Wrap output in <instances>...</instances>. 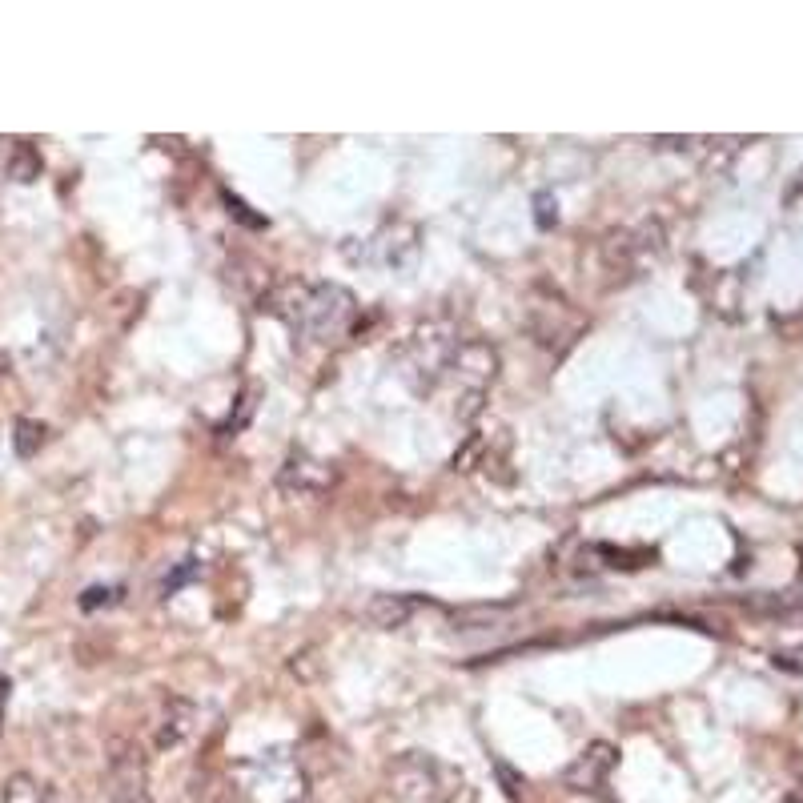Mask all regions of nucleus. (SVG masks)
<instances>
[{
    "label": "nucleus",
    "instance_id": "obj_1",
    "mask_svg": "<svg viewBox=\"0 0 803 803\" xmlns=\"http://www.w3.org/2000/svg\"><path fill=\"white\" fill-rule=\"evenodd\" d=\"M261 310L278 314L310 342H334L354 326V294L338 282H282L261 294Z\"/></svg>",
    "mask_w": 803,
    "mask_h": 803
},
{
    "label": "nucleus",
    "instance_id": "obj_2",
    "mask_svg": "<svg viewBox=\"0 0 803 803\" xmlns=\"http://www.w3.org/2000/svg\"><path fill=\"white\" fill-rule=\"evenodd\" d=\"M386 791L398 803H450L462 791V771L430 751H402L386 767Z\"/></svg>",
    "mask_w": 803,
    "mask_h": 803
},
{
    "label": "nucleus",
    "instance_id": "obj_3",
    "mask_svg": "<svg viewBox=\"0 0 803 803\" xmlns=\"http://www.w3.org/2000/svg\"><path fill=\"white\" fill-rule=\"evenodd\" d=\"M667 253V229L659 217L635 225V229H623V233H611L603 241V265L611 282H631V278H643L651 265H659Z\"/></svg>",
    "mask_w": 803,
    "mask_h": 803
},
{
    "label": "nucleus",
    "instance_id": "obj_4",
    "mask_svg": "<svg viewBox=\"0 0 803 803\" xmlns=\"http://www.w3.org/2000/svg\"><path fill=\"white\" fill-rule=\"evenodd\" d=\"M458 346H462V338L450 322H426L422 330H414V338L402 350V366H406V378L414 382V390H434L450 374Z\"/></svg>",
    "mask_w": 803,
    "mask_h": 803
},
{
    "label": "nucleus",
    "instance_id": "obj_5",
    "mask_svg": "<svg viewBox=\"0 0 803 803\" xmlns=\"http://www.w3.org/2000/svg\"><path fill=\"white\" fill-rule=\"evenodd\" d=\"M522 322H526V334L543 350H551L555 358H563L587 330V318L559 294H530Z\"/></svg>",
    "mask_w": 803,
    "mask_h": 803
},
{
    "label": "nucleus",
    "instance_id": "obj_6",
    "mask_svg": "<svg viewBox=\"0 0 803 803\" xmlns=\"http://www.w3.org/2000/svg\"><path fill=\"white\" fill-rule=\"evenodd\" d=\"M498 374V354L486 346V342H462L454 362H450V374L458 382V398H454V414L462 422H474L482 414V402H486V390Z\"/></svg>",
    "mask_w": 803,
    "mask_h": 803
},
{
    "label": "nucleus",
    "instance_id": "obj_7",
    "mask_svg": "<svg viewBox=\"0 0 803 803\" xmlns=\"http://www.w3.org/2000/svg\"><path fill=\"white\" fill-rule=\"evenodd\" d=\"M109 803H153L149 763L133 739H113L109 747Z\"/></svg>",
    "mask_w": 803,
    "mask_h": 803
},
{
    "label": "nucleus",
    "instance_id": "obj_8",
    "mask_svg": "<svg viewBox=\"0 0 803 803\" xmlns=\"http://www.w3.org/2000/svg\"><path fill=\"white\" fill-rule=\"evenodd\" d=\"M334 466L314 458L310 450H290L286 462L278 466V490L290 498H318L334 486Z\"/></svg>",
    "mask_w": 803,
    "mask_h": 803
},
{
    "label": "nucleus",
    "instance_id": "obj_9",
    "mask_svg": "<svg viewBox=\"0 0 803 803\" xmlns=\"http://www.w3.org/2000/svg\"><path fill=\"white\" fill-rule=\"evenodd\" d=\"M615 763H619V751L599 739V743H591V747L563 771V783H567L571 791H599V787L607 783V775L615 771Z\"/></svg>",
    "mask_w": 803,
    "mask_h": 803
},
{
    "label": "nucleus",
    "instance_id": "obj_10",
    "mask_svg": "<svg viewBox=\"0 0 803 803\" xmlns=\"http://www.w3.org/2000/svg\"><path fill=\"white\" fill-rule=\"evenodd\" d=\"M193 719H197V707L189 699H181V695H169L165 707H161V719H157V747L161 751L177 747L193 731Z\"/></svg>",
    "mask_w": 803,
    "mask_h": 803
},
{
    "label": "nucleus",
    "instance_id": "obj_11",
    "mask_svg": "<svg viewBox=\"0 0 803 803\" xmlns=\"http://www.w3.org/2000/svg\"><path fill=\"white\" fill-rule=\"evenodd\" d=\"M414 615V599L410 595H374L366 607H362V619L378 631H398L406 627Z\"/></svg>",
    "mask_w": 803,
    "mask_h": 803
},
{
    "label": "nucleus",
    "instance_id": "obj_12",
    "mask_svg": "<svg viewBox=\"0 0 803 803\" xmlns=\"http://www.w3.org/2000/svg\"><path fill=\"white\" fill-rule=\"evenodd\" d=\"M0 799L5 803H69L57 787H49V783H41L37 775H29V771H17V775H9L5 779V787H0Z\"/></svg>",
    "mask_w": 803,
    "mask_h": 803
},
{
    "label": "nucleus",
    "instance_id": "obj_13",
    "mask_svg": "<svg viewBox=\"0 0 803 803\" xmlns=\"http://www.w3.org/2000/svg\"><path fill=\"white\" fill-rule=\"evenodd\" d=\"M5 177L17 181V185H33L41 173H45V161H41V149L33 141H13L9 157H5Z\"/></svg>",
    "mask_w": 803,
    "mask_h": 803
},
{
    "label": "nucleus",
    "instance_id": "obj_14",
    "mask_svg": "<svg viewBox=\"0 0 803 803\" xmlns=\"http://www.w3.org/2000/svg\"><path fill=\"white\" fill-rule=\"evenodd\" d=\"M747 615L759 619H775V623H799L803 619V599L795 595H759V599H743Z\"/></svg>",
    "mask_w": 803,
    "mask_h": 803
},
{
    "label": "nucleus",
    "instance_id": "obj_15",
    "mask_svg": "<svg viewBox=\"0 0 803 803\" xmlns=\"http://www.w3.org/2000/svg\"><path fill=\"white\" fill-rule=\"evenodd\" d=\"M257 398H261V386H245L241 398H237V406L229 410V418L217 426V434H221V438H237V434L249 426V418L257 414Z\"/></svg>",
    "mask_w": 803,
    "mask_h": 803
},
{
    "label": "nucleus",
    "instance_id": "obj_16",
    "mask_svg": "<svg viewBox=\"0 0 803 803\" xmlns=\"http://www.w3.org/2000/svg\"><path fill=\"white\" fill-rule=\"evenodd\" d=\"M510 615V607H462L454 611V627L458 631H490Z\"/></svg>",
    "mask_w": 803,
    "mask_h": 803
},
{
    "label": "nucleus",
    "instance_id": "obj_17",
    "mask_svg": "<svg viewBox=\"0 0 803 803\" xmlns=\"http://www.w3.org/2000/svg\"><path fill=\"white\" fill-rule=\"evenodd\" d=\"M45 422H37V418H17V426H13V446H17V454L21 458H33L41 446H45Z\"/></svg>",
    "mask_w": 803,
    "mask_h": 803
},
{
    "label": "nucleus",
    "instance_id": "obj_18",
    "mask_svg": "<svg viewBox=\"0 0 803 803\" xmlns=\"http://www.w3.org/2000/svg\"><path fill=\"white\" fill-rule=\"evenodd\" d=\"M494 775H498V783H502V791H506V799H522V791H526V775L522 771H514L506 759H494Z\"/></svg>",
    "mask_w": 803,
    "mask_h": 803
},
{
    "label": "nucleus",
    "instance_id": "obj_19",
    "mask_svg": "<svg viewBox=\"0 0 803 803\" xmlns=\"http://www.w3.org/2000/svg\"><path fill=\"white\" fill-rule=\"evenodd\" d=\"M534 221H539V229H555L559 225V201L555 193H534Z\"/></svg>",
    "mask_w": 803,
    "mask_h": 803
},
{
    "label": "nucleus",
    "instance_id": "obj_20",
    "mask_svg": "<svg viewBox=\"0 0 803 803\" xmlns=\"http://www.w3.org/2000/svg\"><path fill=\"white\" fill-rule=\"evenodd\" d=\"M197 575H201V563H197V559H185V563L161 583V595H177V591H181L189 579H197Z\"/></svg>",
    "mask_w": 803,
    "mask_h": 803
},
{
    "label": "nucleus",
    "instance_id": "obj_21",
    "mask_svg": "<svg viewBox=\"0 0 803 803\" xmlns=\"http://www.w3.org/2000/svg\"><path fill=\"white\" fill-rule=\"evenodd\" d=\"M221 201H225V209H229V213H233V217H237V221H241V225H249V229H265V217H257V213H249V205H245V201H241V197H233V193H229V189H225V193H221Z\"/></svg>",
    "mask_w": 803,
    "mask_h": 803
},
{
    "label": "nucleus",
    "instance_id": "obj_22",
    "mask_svg": "<svg viewBox=\"0 0 803 803\" xmlns=\"http://www.w3.org/2000/svg\"><path fill=\"white\" fill-rule=\"evenodd\" d=\"M117 587H89L85 595H81V611H101V607H109V603H117Z\"/></svg>",
    "mask_w": 803,
    "mask_h": 803
},
{
    "label": "nucleus",
    "instance_id": "obj_23",
    "mask_svg": "<svg viewBox=\"0 0 803 803\" xmlns=\"http://www.w3.org/2000/svg\"><path fill=\"white\" fill-rule=\"evenodd\" d=\"M5 703H9V679L0 675V731H5Z\"/></svg>",
    "mask_w": 803,
    "mask_h": 803
},
{
    "label": "nucleus",
    "instance_id": "obj_24",
    "mask_svg": "<svg viewBox=\"0 0 803 803\" xmlns=\"http://www.w3.org/2000/svg\"><path fill=\"white\" fill-rule=\"evenodd\" d=\"M5 165H9V161H0V173H5Z\"/></svg>",
    "mask_w": 803,
    "mask_h": 803
}]
</instances>
